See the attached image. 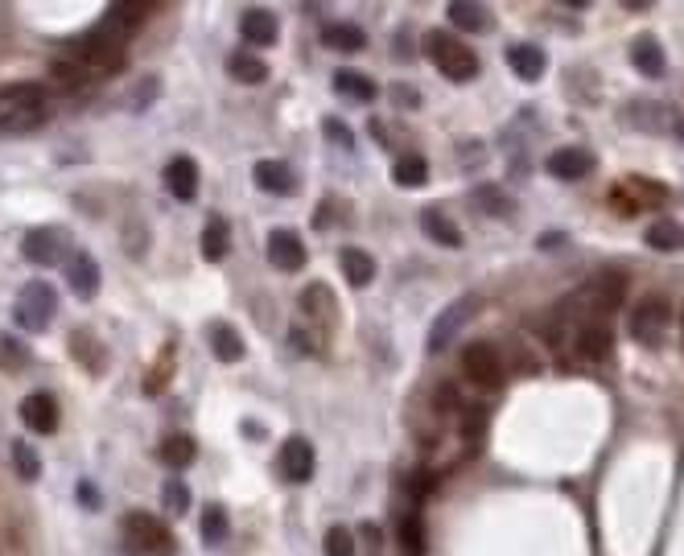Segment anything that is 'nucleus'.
Wrapping results in <instances>:
<instances>
[{
  "mask_svg": "<svg viewBox=\"0 0 684 556\" xmlns=\"http://www.w3.org/2000/svg\"><path fill=\"white\" fill-rule=\"evenodd\" d=\"M400 544H404L408 552H413V556H421V548H425V524H421V515H417V511L400 519Z\"/></svg>",
  "mask_w": 684,
  "mask_h": 556,
  "instance_id": "39",
  "label": "nucleus"
},
{
  "mask_svg": "<svg viewBox=\"0 0 684 556\" xmlns=\"http://www.w3.org/2000/svg\"><path fill=\"white\" fill-rule=\"evenodd\" d=\"M79 499H83V507H87V511H95V507H99V495H95V486H91V482H79Z\"/></svg>",
  "mask_w": 684,
  "mask_h": 556,
  "instance_id": "48",
  "label": "nucleus"
},
{
  "mask_svg": "<svg viewBox=\"0 0 684 556\" xmlns=\"http://www.w3.org/2000/svg\"><path fill=\"white\" fill-rule=\"evenodd\" d=\"M0 359H5V363H13V367H25V363H29V355L21 351V346H17L13 338H5V342H0Z\"/></svg>",
  "mask_w": 684,
  "mask_h": 556,
  "instance_id": "45",
  "label": "nucleus"
},
{
  "mask_svg": "<svg viewBox=\"0 0 684 556\" xmlns=\"http://www.w3.org/2000/svg\"><path fill=\"white\" fill-rule=\"evenodd\" d=\"M623 9H631V13H643V9H652V0H623Z\"/></svg>",
  "mask_w": 684,
  "mask_h": 556,
  "instance_id": "49",
  "label": "nucleus"
},
{
  "mask_svg": "<svg viewBox=\"0 0 684 556\" xmlns=\"http://www.w3.org/2000/svg\"><path fill=\"white\" fill-rule=\"evenodd\" d=\"M647 248L652 252H680L684 248V223L676 219H656L652 227H647Z\"/></svg>",
  "mask_w": 684,
  "mask_h": 556,
  "instance_id": "32",
  "label": "nucleus"
},
{
  "mask_svg": "<svg viewBox=\"0 0 684 556\" xmlns=\"http://www.w3.org/2000/svg\"><path fill=\"white\" fill-rule=\"evenodd\" d=\"M211 351H215L219 363H239L244 359V334H239L235 326H227V322H215L211 326Z\"/></svg>",
  "mask_w": 684,
  "mask_h": 556,
  "instance_id": "30",
  "label": "nucleus"
},
{
  "mask_svg": "<svg viewBox=\"0 0 684 556\" xmlns=\"http://www.w3.org/2000/svg\"><path fill=\"white\" fill-rule=\"evenodd\" d=\"M668 103H652V99H635V103H627V112H623V124H631V128H647V132H660L664 124H672L676 128V120L664 112Z\"/></svg>",
  "mask_w": 684,
  "mask_h": 556,
  "instance_id": "24",
  "label": "nucleus"
},
{
  "mask_svg": "<svg viewBox=\"0 0 684 556\" xmlns=\"http://www.w3.org/2000/svg\"><path fill=\"white\" fill-rule=\"evenodd\" d=\"M392 99L396 103H408V108H417V103H421V95L413 87H392Z\"/></svg>",
  "mask_w": 684,
  "mask_h": 556,
  "instance_id": "47",
  "label": "nucleus"
},
{
  "mask_svg": "<svg viewBox=\"0 0 684 556\" xmlns=\"http://www.w3.org/2000/svg\"><path fill=\"white\" fill-rule=\"evenodd\" d=\"M507 66L516 79L536 83V79H544V71H549V54L532 42H516V46H507Z\"/></svg>",
  "mask_w": 684,
  "mask_h": 556,
  "instance_id": "17",
  "label": "nucleus"
},
{
  "mask_svg": "<svg viewBox=\"0 0 684 556\" xmlns=\"http://www.w3.org/2000/svg\"><path fill=\"white\" fill-rule=\"evenodd\" d=\"M425 58H429L450 83H470V79H478V71H483L478 54H474L462 38H454L450 29H433V33H425Z\"/></svg>",
  "mask_w": 684,
  "mask_h": 556,
  "instance_id": "2",
  "label": "nucleus"
},
{
  "mask_svg": "<svg viewBox=\"0 0 684 556\" xmlns=\"http://www.w3.org/2000/svg\"><path fill=\"white\" fill-rule=\"evenodd\" d=\"M421 231L433 239V243H441V248H462V227L446 215V211H441V206H425V211H421Z\"/></svg>",
  "mask_w": 684,
  "mask_h": 556,
  "instance_id": "21",
  "label": "nucleus"
},
{
  "mask_svg": "<svg viewBox=\"0 0 684 556\" xmlns=\"http://www.w3.org/2000/svg\"><path fill=\"white\" fill-rule=\"evenodd\" d=\"M46 87L38 83H9L0 87V132H29L46 124Z\"/></svg>",
  "mask_w": 684,
  "mask_h": 556,
  "instance_id": "1",
  "label": "nucleus"
},
{
  "mask_svg": "<svg viewBox=\"0 0 684 556\" xmlns=\"http://www.w3.org/2000/svg\"><path fill=\"white\" fill-rule=\"evenodd\" d=\"M227 75H231L235 83L256 87V83H264V79H268V66H264L252 50H235V54L227 58Z\"/></svg>",
  "mask_w": 684,
  "mask_h": 556,
  "instance_id": "31",
  "label": "nucleus"
},
{
  "mask_svg": "<svg viewBox=\"0 0 684 556\" xmlns=\"http://www.w3.org/2000/svg\"><path fill=\"white\" fill-rule=\"evenodd\" d=\"M21 256H25L29 264H38V268L66 264V235H62L58 227H33V231H25V239H21Z\"/></svg>",
  "mask_w": 684,
  "mask_h": 556,
  "instance_id": "8",
  "label": "nucleus"
},
{
  "mask_svg": "<svg viewBox=\"0 0 684 556\" xmlns=\"http://www.w3.org/2000/svg\"><path fill=\"white\" fill-rule=\"evenodd\" d=\"M631 66L643 79H664L668 58H664V46L652 38V33H639V38H631Z\"/></svg>",
  "mask_w": 684,
  "mask_h": 556,
  "instance_id": "19",
  "label": "nucleus"
},
{
  "mask_svg": "<svg viewBox=\"0 0 684 556\" xmlns=\"http://www.w3.org/2000/svg\"><path fill=\"white\" fill-rule=\"evenodd\" d=\"M54 314H58V293H54L50 281H42V276H38V281L21 285V293H17V301H13V318H17L21 330L42 334V330L54 322Z\"/></svg>",
  "mask_w": 684,
  "mask_h": 556,
  "instance_id": "3",
  "label": "nucleus"
},
{
  "mask_svg": "<svg viewBox=\"0 0 684 556\" xmlns=\"http://www.w3.org/2000/svg\"><path fill=\"white\" fill-rule=\"evenodd\" d=\"M252 178L264 194H293L297 190V173L285 165V161H256Z\"/></svg>",
  "mask_w": 684,
  "mask_h": 556,
  "instance_id": "23",
  "label": "nucleus"
},
{
  "mask_svg": "<svg viewBox=\"0 0 684 556\" xmlns=\"http://www.w3.org/2000/svg\"><path fill=\"white\" fill-rule=\"evenodd\" d=\"M268 264L281 268V272H301L305 268V243H301V235L289 231V227L268 231Z\"/></svg>",
  "mask_w": 684,
  "mask_h": 556,
  "instance_id": "13",
  "label": "nucleus"
},
{
  "mask_svg": "<svg viewBox=\"0 0 684 556\" xmlns=\"http://www.w3.org/2000/svg\"><path fill=\"white\" fill-rule=\"evenodd\" d=\"M594 165H598V157L590 149H581V145H565V149L549 153V161H544V169H549L557 182H581L586 173H594Z\"/></svg>",
  "mask_w": 684,
  "mask_h": 556,
  "instance_id": "12",
  "label": "nucleus"
},
{
  "mask_svg": "<svg viewBox=\"0 0 684 556\" xmlns=\"http://www.w3.org/2000/svg\"><path fill=\"white\" fill-rule=\"evenodd\" d=\"M301 318L314 326V334L334 330V322H338V297H334V289L322 285V281L305 285V293H301Z\"/></svg>",
  "mask_w": 684,
  "mask_h": 556,
  "instance_id": "10",
  "label": "nucleus"
},
{
  "mask_svg": "<svg viewBox=\"0 0 684 556\" xmlns=\"http://www.w3.org/2000/svg\"><path fill=\"white\" fill-rule=\"evenodd\" d=\"M21 425L29 433H58V400L50 392H33L21 400Z\"/></svg>",
  "mask_w": 684,
  "mask_h": 556,
  "instance_id": "14",
  "label": "nucleus"
},
{
  "mask_svg": "<svg viewBox=\"0 0 684 556\" xmlns=\"http://www.w3.org/2000/svg\"><path fill=\"white\" fill-rule=\"evenodd\" d=\"M198 532L207 544H223L231 536V519H227V507L223 503H207L202 507V519H198Z\"/></svg>",
  "mask_w": 684,
  "mask_h": 556,
  "instance_id": "34",
  "label": "nucleus"
},
{
  "mask_svg": "<svg viewBox=\"0 0 684 556\" xmlns=\"http://www.w3.org/2000/svg\"><path fill=\"white\" fill-rule=\"evenodd\" d=\"M610 326H606V318H586L577 326V338H573V346H577V355L586 359V363H602L606 355H610Z\"/></svg>",
  "mask_w": 684,
  "mask_h": 556,
  "instance_id": "16",
  "label": "nucleus"
},
{
  "mask_svg": "<svg viewBox=\"0 0 684 556\" xmlns=\"http://www.w3.org/2000/svg\"><path fill=\"white\" fill-rule=\"evenodd\" d=\"M590 301H594V318L602 314V318H610L614 309H623V301H627V276L623 272H598V281L590 285Z\"/></svg>",
  "mask_w": 684,
  "mask_h": 556,
  "instance_id": "15",
  "label": "nucleus"
},
{
  "mask_svg": "<svg viewBox=\"0 0 684 556\" xmlns=\"http://www.w3.org/2000/svg\"><path fill=\"white\" fill-rule=\"evenodd\" d=\"M474 202H483V211L495 215V219H511V198L499 186H478L474 190Z\"/></svg>",
  "mask_w": 684,
  "mask_h": 556,
  "instance_id": "38",
  "label": "nucleus"
},
{
  "mask_svg": "<svg viewBox=\"0 0 684 556\" xmlns=\"http://www.w3.org/2000/svg\"><path fill=\"white\" fill-rule=\"evenodd\" d=\"M680 334H684V318H680ZM680 342H684V338H680Z\"/></svg>",
  "mask_w": 684,
  "mask_h": 556,
  "instance_id": "51",
  "label": "nucleus"
},
{
  "mask_svg": "<svg viewBox=\"0 0 684 556\" xmlns=\"http://www.w3.org/2000/svg\"><path fill=\"white\" fill-rule=\"evenodd\" d=\"M277 33H281V21L272 17L268 9H248L244 17H239V38H244L252 50L272 46V42H277Z\"/></svg>",
  "mask_w": 684,
  "mask_h": 556,
  "instance_id": "20",
  "label": "nucleus"
},
{
  "mask_svg": "<svg viewBox=\"0 0 684 556\" xmlns=\"http://www.w3.org/2000/svg\"><path fill=\"white\" fill-rule=\"evenodd\" d=\"M165 186H169V194H174L178 202H194V194H198V165H194V157H174L165 165Z\"/></svg>",
  "mask_w": 684,
  "mask_h": 556,
  "instance_id": "22",
  "label": "nucleus"
},
{
  "mask_svg": "<svg viewBox=\"0 0 684 556\" xmlns=\"http://www.w3.org/2000/svg\"><path fill=\"white\" fill-rule=\"evenodd\" d=\"M124 536H128V548L141 552V556H174V532H169L157 515L149 511H128L124 515Z\"/></svg>",
  "mask_w": 684,
  "mask_h": 556,
  "instance_id": "5",
  "label": "nucleus"
},
{
  "mask_svg": "<svg viewBox=\"0 0 684 556\" xmlns=\"http://www.w3.org/2000/svg\"><path fill=\"white\" fill-rule=\"evenodd\" d=\"M322 132L330 136V141H334L338 149H351V145H355V141H351V128L342 124V120H334V116H326V120H322Z\"/></svg>",
  "mask_w": 684,
  "mask_h": 556,
  "instance_id": "43",
  "label": "nucleus"
},
{
  "mask_svg": "<svg viewBox=\"0 0 684 556\" xmlns=\"http://www.w3.org/2000/svg\"><path fill=\"white\" fill-rule=\"evenodd\" d=\"M322 552H326V556H355V532L334 524V528L326 532V544H322Z\"/></svg>",
  "mask_w": 684,
  "mask_h": 556,
  "instance_id": "40",
  "label": "nucleus"
},
{
  "mask_svg": "<svg viewBox=\"0 0 684 556\" xmlns=\"http://www.w3.org/2000/svg\"><path fill=\"white\" fill-rule=\"evenodd\" d=\"M334 91L355 99V103H371L375 95H380V87H375L363 71H351V66H347V71H334Z\"/></svg>",
  "mask_w": 684,
  "mask_h": 556,
  "instance_id": "33",
  "label": "nucleus"
},
{
  "mask_svg": "<svg viewBox=\"0 0 684 556\" xmlns=\"http://www.w3.org/2000/svg\"><path fill=\"white\" fill-rule=\"evenodd\" d=\"M450 25L462 29V33H487L495 21H491V9L487 5H474V0H454V5H450Z\"/></svg>",
  "mask_w": 684,
  "mask_h": 556,
  "instance_id": "25",
  "label": "nucleus"
},
{
  "mask_svg": "<svg viewBox=\"0 0 684 556\" xmlns=\"http://www.w3.org/2000/svg\"><path fill=\"white\" fill-rule=\"evenodd\" d=\"M9 454H13V470H17L21 482H38L42 478V458H38V449H33L29 441H13Z\"/></svg>",
  "mask_w": 684,
  "mask_h": 556,
  "instance_id": "36",
  "label": "nucleus"
},
{
  "mask_svg": "<svg viewBox=\"0 0 684 556\" xmlns=\"http://www.w3.org/2000/svg\"><path fill=\"white\" fill-rule=\"evenodd\" d=\"M483 429H487V408H466L462 412V437H470V445L483 441Z\"/></svg>",
  "mask_w": 684,
  "mask_h": 556,
  "instance_id": "42",
  "label": "nucleus"
},
{
  "mask_svg": "<svg viewBox=\"0 0 684 556\" xmlns=\"http://www.w3.org/2000/svg\"><path fill=\"white\" fill-rule=\"evenodd\" d=\"M322 42L330 50H338V54H359L367 46V33L359 25H351V21H334V25L322 29Z\"/></svg>",
  "mask_w": 684,
  "mask_h": 556,
  "instance_id": "27",
  "label": "nucleus"
},
{
  "mask_svg": "<svg viewBox=\"0 0 684 556\" xmlns=\"http://www.w3.org/2000/svg\"><path fill=\"white\" fill-rule=\"evenodd\" d=\"M676 132H680V136H684V120H676Z\"/></svg>",
  "mask_w": 684,
  "mask_h": 556,
  "instance_id": "50",
  "label": "nucleus"
},
{
  "mask_svg": "<svg viewBox=\"0 0 684 556\" xmlns=\"http://www.w3.org/2000/svg\"><path fill=\"white\" fill-rule=\"evenodd\" d=\"M198 248H202V260H223V256L231 252V227H227L223 215H211V219H207Z\"/></svg>",
  "mask_w": 684,
  "mask_h": 556,
  "instance_id": "26",
  "label": "nucleus"
},
{
  "mask_svg": "<svg viewBox=\"0 0 684 556\" xmlns=\"http://www.w3.org/2000/svg\"><path fill=\"white\" fill-rule=\"evenodd\" d=\"M66 285H71L75 297L91 301L99 293V264H95V256H87V252L66 256Z\"/></svg>",
  "mask_w": 684,
  "mask_h": 556,
  "instance_id": "18",
  "label": "nucleus"
},
{
  "mask_svg": "<svg viewBox=\"0 0 684 556\" xmlns=\"http://www.w3.org/2000/svg\"><path fill=\"white\" fill-rule=\"evenodd\" d=\"M161 499H165V507L174 511V515H186V507H190V491H186V482H182V478H169V482L161 486Z\"/></svg>",
  "mask_w": 684,
  "mask_h": 556,
  "instance_id": "41",
  "label": "nucleus"
},
{
  "mask_svg": "<svg viewBox=\"0 0 684 556\" xmlns=\"http://www.w3.org/2000/svg\"><path fill=\"white\" fill-rule=\"evenodd\" d=\"M392 182H396L400 190H417V186H425V182H429V161H425L421 153H404V157H396V165H392Z\"/></svg>",
  "mask_w": 684,
  "mask_h": 556,
  "instance_id": "29",
  "label": "nucleus"
},
{
  "mask_svg": "<svg viewBox=\"0 0 684 556\" xmlns=\"http://www.w3.org/2000/svg\"><path fill=\"white\" fill-rule=\"evenodd\" d=\"M672 326V301L660 297V293H647L631 305V318H627V330L639 346H660L664 334Z\"/></svg>",
  "mask_w": 684,
  "mask_h": 556,
  "instance_id": "4",
  "label": "nucleus"
},
{
  "mask_svg": "<svg viewBox=\"0 0 684 556\" xmlns=\"http://www.w3.org/2000/svg\"><path fill=\"white\" fill-rule=\"evenodd\" d=\"M338 268L347 272V281H351L355 289H367V285L375 281V260H371L363 248H342V252H338Z\"/></svg>",
  "mask_w": 684,
  "mask_h": 556,
  "instance_id": "28",
  "label": "nucleus"
},
{
  "mask_svg": "<svg viewBox=\"0 0 684 556\" xmlns=\"http://www.w3.org/2000/svg\"><path fill=\"white\" fill-rule=\"evenodd\" d=\"M277 466H281L285 482H310L314 470H318V454H314V445L305 441V437H289V441L281 445Z\"/></svg>",
  "mask_w": 684,
  "mask_h": 556,
  "instance_id": "11",
  "label": "nucleus"
},
{
  "mask_svg": "<svg viewBox=\"0 0 684 556\" xmlns=\"http://www.w3.org/2000/svg\"><path fill=\"white\" fill-rule=\"evenodd\" d=\"M462 371H466V379L474 388H483V392H495L499 384H503V355H499V346L495 342H470L466 351H462Z\"/></svg>",
  "mask_w": 684,
  "mask_h": 556,
  "instance_id": "7",
  "label": "nucleus"
},
{
  "mask_svg": "<svg viewBox=\"0 0 684 556\" xmlns=\"http://www.w3.org/2000/svg\"><path fill=\"white\" fill-rule=\"evenodd\" d=\"M610 202H614V211H619L623 219H635V215H639V206H635V198H631V194H627L623 186H614V190H610Z\"/></svg>",
  "mask_w": 684,
  "mask_h": 556,
  "instance_id": "44",
  "label": "nucleus"
},
{
  "mask_svg": "<svg viewBox=\"0 0 684 556\" xmlns=\"http://www.w3.org/2000/svg\"><path fill=\"white\" fill-rule=\"evenodd\" d=\"M478 314V301L474 297H458L454 305H446L437 314V322L429 326V351H446V346L458 338V330Z\"/></svg>",
  "mask_w": 684,
  "mask_h": 556,
  "instance_id": "9",
  "label": "nucleus"
},
{
  "mask_svg": "<svg viewBox=\"0 0 684 556\" xmlns=\"http://www.w3.org/2000/svg\"><path fill=\"white\" fill-rule=\"evenodd\" d=\"M161 458H165V466H169V470H186V466L198 458V445H194V437H190V433H174V437H165Z\"/></svg>",
  "mask_w": 684,
  "mask_h": 556,
  "instance_id": "35",
  "label": "nucleus"
},
{
  "mask_svg": "<svg viewBox=\"0 0 684 556\" xmlns=\"http://www.w3.org/2000/svg\"><path fill=\"white\" fill-rule=\"evenodd\" d=\"M623 190L635 198V206L643 211V206H664L668 198H672V190L668 186H660V182H647V178H627L623 182Z\"/></svg>",
  "mask_w": 684,
  "mask_h": 556,
  "instance_id": "37",
  "label": "nucleus"
},
{
  "mask_svg": "<svg viewBox=\"0 0 684 556\" xmlns=\"http://www.w3.org/2000/svg\"><path fill=\"white\" fill-rule=\"evenodd\" d=\"M458 408V392L446 384V388H437V412H454Z\"/></svg>",
  "mask_w": 684,
  "mask_h": 556,
  "instance_id": "46",
  "label": "nucleus"
},
{
  "mask_svg": "<svg viewBox=\"0 0 684 556\" xmlns=\"http://www.w3.org/2000/svg\"><path fill=\"white\" fill-rule=\"evenodd\" d=\"M71 58L83 66V71H95V75H112L124 66V46L104 38L99 29H87L71 42Z\"/></svg>",
  "mask_w": 684,
  "mask_h": 556,
  "instance_id": "6",
  "label": "nucleus"
}]
</instances>
